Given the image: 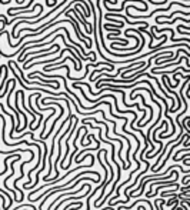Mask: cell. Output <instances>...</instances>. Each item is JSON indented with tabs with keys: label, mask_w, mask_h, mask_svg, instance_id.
Here are the masks:
<instances>
[{
	"label": "cell",
	"mask_w": 190,
	"mask_h": 210,
	"mask_svg": "<svg viewBox=\"0 0 190 210\" xmlns=\"http://www.w3.org/2000/svg\"><path fill=\"white\" fill-rule=\"evenodd\" d=\"M33 2H36V0H32V2H30V3H27L24 7H13V9H9V10H7V15H9V13H17V11H20V10H29L30 4L33 3ZM45 2H46V4H47L49 7H53V4L50 3L49 0H45Z\"/></svg>",
	"instance_id": "6da1fadb"
},
{
	"label": "cell",
	"mask_w": 190,
	"mask_h": 210,
	"mask_svg": "<svg viewBox=\"0 0 190 210\" xmlns=\"http://www.w3.org/2000/svg\"><path fill=\"white\" fill-rule=\"evenodd\" d=\"M183 163H184V166H190V163H189V157H187V159H183Z\"/></svg>",
	"instance_id": "3957f363"
},
{
	"label": "cell",
	"mask_w": 190,
	"mask_h": 210,
	"mask_svg": "<svg viewBox=\"0 0 190 210\" xmlns=\"http://www.w3.org/2000/svg\"><path fill=\"white\" fill-rule=\"evenodd\" d=\"M110 146H112V150H114V146H113V144H110ZM112 160H113V163H114V164H117V163H116V159H114V153H113V151H112Z\"/></svg>",
	"instance_id": "7a4b0ae2"
},
{
	"label": "cell",
	"mask_w": 190,
	"mask_h": 210,
	"mask_svg": "<svg viewBox=\"0 0 190 210\" xmlns=\"http://www.w3.org/2000/svg\"><path fill=\"white\" fill-rule=\"evenodd\" d=\"M147 3H152V4H157L156 2H153V0H147Z\"/></svg>",
	"instance_id": "277c9868"
}]
</instances>
